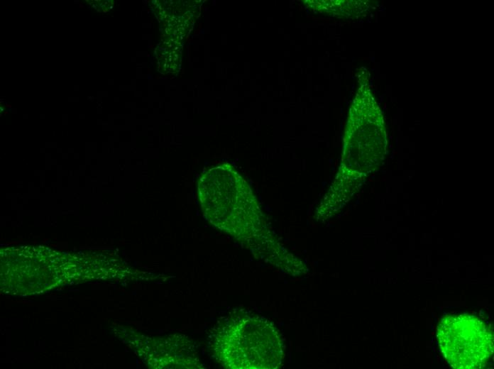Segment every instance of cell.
<instances>
[{
  "label": "cell",
  "instance_id": "obj_1",
  "mask_svg": "<svg viewBox=\"0 0 494 369\" xmlns=\"http://www.w3.org/2000/svg\"><path fill=\"white\" fill-rule=\"evenodd\" d=\"M437 338L442 353L454 368H482L493 353V333L474 316H445L438 326Z\"/></svg>",
  "mask_w": 494,
  "mask_h": 369
}]
</instances>
